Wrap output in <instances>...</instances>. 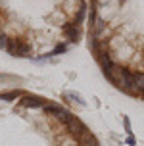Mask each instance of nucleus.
I'll use <instances>...</instances> for the list:
<instances>
[{"mask_svg":"<svg viewBox=\"0 0 144 146\" xmlns=\"http://www.w3.org/2000/svg\"><path fill=\"white\" fill-rule=\"evenodd\" d=\"M0 146H100V142L64 104L25 88H2Z\"/></svg>","mask_w":144,"mask_h":146,"instance_id":"3","label":"nucleus"},{"mask_svg":"<svg viewBox=\"0 0 144 146\" xmlns=\"http://www.w3.org/2000/svg\"><path fill=\"white\" fill-rule=\"evenodd\" d=\"M86 38L109 85L144 100V0H88Z\"/></svg>","mask_w":144,"mask_h":146,"instance_id":"1","label":"nucleus"},{"mask_svg":"<svg viewBox=\"0 0 144 146\" xmlns=\"http://www.w3.org/2000/svg\"><path fill=\"white\" fill-rule=\"evenodd\" d=\"M88 0H0V50L12 58L46 60L81 42Z\"/></svg>","mask_w":144,"mask_h":146,"instance_id":"2","label":"nucleus"}]
</instances>
